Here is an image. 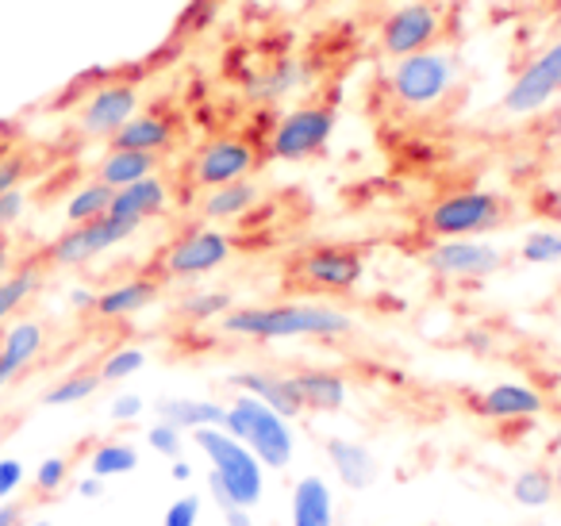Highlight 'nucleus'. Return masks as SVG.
Returning <instances> with one entry per match:
<instances>
[{
    "label": "nucleus",
    "mask_w": 561,
    "mask_h": 526,
    "mask_svg": "<svg viewBox=\"0 0 561 526\" xmlns=\"http://www.w3.org/2000/svg\"><path fill=\"white\" fill-rule=\"evenodd\" d=\"M227 339L250 342H285V339H343L354 331V319L335 304L316 300H280V304H247L231 308L219 319Z\"/></svg>",
    "instance_id": "nucleus-1"
},
{
    "label": "nucleus",
    "mask_w": 561,
    "mask_h": 526,
    "mask_svg": "<svg viewBox=\"0 0 561 526\" xmlns=\"http://www.w3.org/2000/svg\"><path fill=\"white\" fill-rule=\"evenodd\" d=\"M224 431L231 438H239L257 461L265 465V472L289 469L293 457H297V431H293V419L277 415L270 403L254 400V396H239L227 403Z\"/></svg>",
    "instance_id": "nucleus-2"
},
{
    "label": "nucleus",
    "mask_w": 561,
    "mask_h": 526,
    "mask_svg": "<svg viewBox=\"0 0 561 526\" xmlns=\"http://www.w3.org/2000/svg\"><path fill=\"white\" fill-rule=\"evenodd\" d=\"M193 446L211 465V477L227 488L231 507H257L265 495V465L242 446L239 438L224 431V426H201L193 431Z\"/></svg>",
    "instance_id": "nucleus-3"
},
{
    "label": "nucleus",
    "mask_w": 561,
    "mask_h": 526,
    "mask_svg": "<svg viewBox=\"0 0 561 526\" xmlns=\"http://www.w3.org/2000/svg\"><path fill=\"white\" fill-rule=\"evenodd\" d=\"M512 216V204L500 193L489 188H461L443 201L431 204L427 211V231L435 239H481V235L496 231Z\"/></svg>",
    "instance_id": "nucleus-4"
},
{
    "label": "nucleus",
    "mask_w": 561,
    "mask_h": 526,
    "mask_svg": "<svg viewBox=\"0 0 561 526\" xmlns=\"http://www.w3.org/2000/svg\"><path fill=\"white\" fill-rule=\"evenodd\" d=\"M458 81V58L450 50H420V55H408L392 66L389 73V93L397 96L404 108H431L438 104Z\"/></svg>",
    "instance_id": "nucleus-5"
},
{
    "label": "nucleus",
    "mask_w": 561,
    "mask_h": 526,
    "mask_svg": "<svg viewBox=\"0 0 561 526\" xmlns=\"http://www.w3.org/2000/svg\"><path fill=\"white\" fill-rule=\"evenodd\" d=\"M234 254V242L219 227H188L185 235L170 242L158 258V277L165 281H201L208 273L224 270Z\"/></svg>",
    "instance_id": "nucleus-6"
},
{
    "label": "nucleus",
    "mask_w": 561,
    "mask_h": 526,
    "mask_svg": "<svg viewBox=\"0 0 561 526\" xmlns=\"http://www.w3.org/2000/svg\"><path fill=\"white\" fill-rule=\"evenodd\" d=\"M339 127V116L331 104H300L285 112L270 135V158L273 162H308L323 155Z\"/></svg>",
    "instance_id": "nucleus-7"
},
{
    "label": "nucleus",
    "mask_w": 561,
    "mask_h": 526,
    "mask_svg": "<svg viewBox=\"0 0 561 526\" xmlns=\"http://www.w3.org/2000/svg\"><path fill=\"white\" fill-rule=\"evenodd\" d=\"M135 231H139V224H127V219H116V216L93 219V224L66 227V231L47 247L43 262L58 265V270H78V265H89L93 258L116 250L119 242H127Z\"/></svg>",
    "instance_id": "nucleus-8"
},
{
    "label": "nucleus",
    "mask_w": 561,
    "mask_h": 526,
    "mask_svg": "<svg viewBox=\"0 0 561 526\" xmlns=\"http://www.w3.org/2000/svg\"><path fill=\"white\" fill-rule=\"evenodd\" d=\"M558 96H561V35L542 50V55H535L519 73H515V81L504 89L500 108H504L507 116L523 119V116L542 112L546 104L558 101Z\"/></svg>",
    "instance_id": "nucleus-9"
},
{
    "label": "nucleus",
    "mask_w": 561,
    "mask_h": 526,
    "mask_svg": "<svg viewBox=\"0 0 561 526\" xmlns=\"http://www.w3.org/2000/svg\"><path fill=\"white\" fill-rule=\"evenodd\" d=\"M297 277L316 293H354L366 281V254L343 242H323L300 254Z\"/></svg>",
    "instance_id": "nucleus-10"
},
{
    "label": "nucleus",
    "mask_w": 561,
    "mask_h": 526,
    "mask_svg": "<svg viewBox=\"0 0 561 526\" xmlns=\"http://www.w3.org/2000/svg\"><path fill=\"white\" fill-rule=\"evenodd\" d=\"M254 165H257V150L250 147L247 139L224 135V139H211L196 150L193 162H188V181L208 193V188H219V185H231V181L250 178Z\"/></svg>",
    "instance_id": "nucleus-11"
},
{
    "label": "nucleus",
    "mask_w": 561,
    "mask_h": 526,
    "mask_svg": "<svg viewBox=\"0 0 561 526\" xmlns=\"http://www.w3.org/2000/svg\"><path fill=\"white\" fill-rule=\"evenodd\" d=\"M443 35V16L431 0H412V4H400L392 16H385L381 24V50L389 58H408L431 50L435 39Z\"/></svg>",
    "instance_id": "nucleus-12"
},
{
    "label": "nucleus",
    "mask_w": 561,
    "mask_h": 526,
    "mask_svg": "<svg viewBox=\"0 0 561 526\" xmlns=\"http://www.w3.org/2000/svg\"><path fill=\"white\" fill-rule=\"evenodd\" d=\"M427 270L446 281H484L504 270V250L484 239H438L427 250Z\"/></svg>",
    "instance_id": "nucleus-13"
},
{
    "label": "nucleus",
    "mask_w": 561,
    "mask_h": 526,
    "mask_svg": "<svg viewBox=\"0 0 561 526\" xmlns=\"http://www.w3.org/2000/svg\"><path fill=\"white\" fill-rule=\"evenodd\" d=\"M135 112H139V89H135L131 81H104V85L93 89V96L81 104L78 127L89 139H112Z\"/></svg>",
    "instance_id": "nucleus-14"
},
{
    "label": "nucleus",
    "mask_w": 561,
    "mask_h": 526,
    "mask_svg": "<svg viewBox=\"0 0 561 526\" xmlns=\"http://www.w3.org/2000/svg\"><path fill=\"white\" fill-rule=\"evenodd\" d=\"M473 411L492 423H523V419H538L546 411V396L538 388L523 385V380H500V385L484 388L473 400Z\"/></svg>",
    "instance_id": "nucleus-15"
},
{
    "label": "nucleus",
    "mask_w": 561,
    "mask_h": 526,
    "mask_svg": "<svg viewBox=\"0 0 561 526\" xmlns=\"http://www.w3.org/2000/svg\"><path fill=\"white\" fill-rule=\"evenodd\" d=\"M323 454H328V465L335 469L339 484H346L351 492H366L369 484H377L381 477V465H377V454L358 438H346V434H331L323 442Z\"/></svg>",
    "instance_id": "nucleus-16"
},
{
    "label": "nucleus",
    "mask_w": 561,
    "mask_h": 526,
    "mask_svg": "<svg viewBox=\"0 0 561 526\" xmlns=\"http://www.w3.org/2000/svg\"><path fill=\"white\" fill-rule=\"evenodd\" d=\"M227 385L234 388L239 396H254V400L270 403L277 415L285 419H297L305 415V408H300V396L297 388H293L289 373H270V369H239L227 377Z\"/></svg>",
    "instance_id": "nucleus-17"
},
{
    "label": "nucleus",
    "mask_w": 561,
    "mask_h": 526,
    "mask_svg": "<svg viewBox=\"0 0 561 526\" xmlns=\"http://www.w3.org/2000/svg\"><path fill=\"white\" fill-rule=\"evenodd\" d=\"M165 211H170V185H165L158 173H150V178L135 181V185L116 188L108 216L142 227L147 219H158V216H165Z\"/></svg>",
    "instance_id": "nucleus-18"
},
{
    "label": "nucleus",
    "mask_w": 561,
    "mask_h": 526,
    "mask_svg": "<svg viewBox=\"0 0 561 526\" xmlns=\"http://www.w3.org/2000/svg\"><path fill=\"white\" fill-rule=\"evenodd\" d=\"M43 346H47V331L35 319H20L4 331V339H0V392L43 354Z\"/></svg>",
    "instance_id": "nucleus-19"
},
{
    "label": "nucleus",
    "mask_w": 561,
    "mask_h": 526,
    "mask_svg": "<svg viewBox=\"0 0 561 526\" xmlns=\"http://www.w3.org/2000/svg\"><path fill=\"white\" fill-rule=\"evenodd\" d=\"M293 388L300 396V408L305 411H320V415H335L346 408L351 400V385H346L343 373L335 369H297L289 373Z\"/></svg>",
    "instance_id": "nucleus-20"
},
{
    "label": "nucleus",
    "mask_w": 561,
    "mask_h": 526,
    "mask_svg": "<svg viewBox=\"0 0 561 526\" xmlns=\"http://www.w3.org/2000/svg\"><path fill=\"white\" fill-rule=\"evenodd\" d=\"M289 526H335V492L320 472L297 477L289 492Z\"/></svg>",
    "instance_id": "nucleus-21"
},
{
    "label": "nucleus",
    "mask_w": 561,
    "mask_h": 526,
    "mask_svg": "<svg viewBox=\"0 0 561 526\" xmlns=\"http://www.w3.org/2000/svg\"><path fill=\"white\" fill-rule=\"evenodd\" d=\"M158 296H162V281L142 273V277H127L119 285H108L104 293H96L93 311L101 319H131L139 311H147Z\"/></svg>",
    "instance_id": "nucleus-22"
},
{
    "label": "nucleus",
    "mask_w": 561,
    "mask_h": 526,
    "mask_svg": "<svg viewBox=\"0 0 561 526\" xmlns=\"http://www.w3.org/2000/svg\"><path fill=\"white\" fill-rule=\"evenodd\" d=\"M308 85H312V70H308L305 58H277L270 70L254 73V78L247 81V93H250V101H257V104H277Z\"/></svg>",
    "instance_id": "nucleus-23"
},
{
    "label": "nucleus",
    "mask_w": 561,
    "mask_h": 526,
    "mask_svg": "<svg viewBox=\"0 0 561 526\" xmlns=\"http://www.w3.org/2000/svg\"><path fill=\"white\" fill-rule=\"evenodd\" d=\"M178 132H173V119L162 112H135L124 127L108 139V147L116 150H142V155H165L173 147Z\"/></svg>",
    "instance_id": "nucleus-24"
},
{
    "label": "nucleus",
    "mask_w": 561,
    "mask_h": 526,
    "mask_svg": "<svg viewBox=\"0 0 561 526\" xmlns=\"http://www.w3.org/2000/svg\"><path fill=\"white\" fill-rule=\"evenodd\" d=\"M158 419L178 431L193 434L201 426H224V415H227V403H216V400H196V396H165L158 400Z\"/></svg>",
    "instance_id": "nucleus-25"
},
{
    "label": "nucleus",
    "mask_w": 561,
    "mask_h": 526,
    "mask_svg": "<svg viewBox=\"0 0 561 526\" xmlns=\"http://www.w3.org/2000/svg\"><path fill=\"white\" fill-rule=\"evenodd\" d=\"M257 196L262 193H257V185L250 178L208 188V196H204V204H201V216L208 219V224H231V219H242L250 208H254Z\"/></svg>",
    "instance_id": "nucleus-26"
},
{
    "label": "nucleus",
    "mask_w": 561,
    "mask_h": 526,
    "mask_svg": "<svg viewBox=\"0 0 561 526\" xmlns=\"http://www.w3.org/2000/svg\"><path fill=\"white\" fill-rule=\"evenodd\" d=\"M158 173V155H142V150H116L108 147V155L96 165V181H104L108 188H124L135 181Z\"/></svg>",
    "instance_id": "nucleus-27"
},
{
    "label": "nucleus",
    "mask_w": 561,
    "mask_h": 526,
    "mask_svg": "<svg viewBox=\"0 0 561 526\" xmlns=\"http://www.w3.org/2000/svg\"><path fill=\"white\" fill-rule=\"evenodd\" d=\"M85 469L101 480H112V477H127V472L139 469V449L124 438H108V442H96L89 449V461Z\"/></svg>",
    "instance_id": "nucleus-28"
},
{
    "label": "nucleus",
    "mask_w": 561,
    "mask_h": 526,
    "mask_svg": "<svg viewBox=\"0 0 561 526\" xmlns=\"http://www.w3.org/2000/svg\"><path fill=\"white\" fill-rule=\"evenodd\" d=\"M43 288V262H27L0 281V323H9L27 300Z\"/></svg>",
    "instance_id": "nucleus-29"
},
{
    "label": "nucleus",
    "mask_w": 561,
    "mask_h": 526,
    "mask_svg": "<svg viewBox=\"0 0 561 526\" xmlns=\"http://www.w3.org/2000/svg\"><path fill=\"white\" fill-rule=\"evenodd\" d=\"M512 500L527 511H542L558 500V484H553V472L546 465H530V469H519L512 477Z\"/></svg>",
    "instance_id": "nucleus-30"
},
{
    "label": "nucleus",
    "mask_w": 561,
    "mask_h": 526,
    "mask_svg": "<svg viewBox=\"0 0 561 526\" xmlns=\"http://www.w3.org/2000/svg\"><path fill=\"white\" fill-rule=\"evenodd\" d=\"M112 196H116V188H108L104 181H85V185L78 188V193L66 201V219H70V227L78 224H93V219H104L112 208Z\"/></svg>",
    "instance_id": "nucleus-31"
},
{
    "label": "nucleus",
    "mask_w": 561,
    "mask_h": 526,
    "mask_svg": "<svg viewBox=\"0 0 561 526\" xmlns=\"http://www.w3.org/2000/svg\"><path fill=\"white\" fill-rule=\"evenodd\" d=\"M231 293H224V288H201V293H188L178 300V316L185 319V323H211V319H224L227 311H231Z\"/></svg>",
    "instance_id": "nucleus-32"
},
{
    "label": "nucleus",
    "mask_w": 561,
    "mask_h": 526,
    "mask_svg": "<svg viewBox=\"0 0 561 526\" xmlns=\"http://www.w3.org/2000/svg\"><path fill=\"white\" fill-rule=\"evenodd\" d=\"M101 373L96 369H78L70 373V377H62L55 388H47L43 392V403L47 408H73V403H85L89 396H96V388H101Z\"/></svg>",
    "instance_id": "nucleus-33"
},
{
    "label": "nucleus",
    "mask_w": 561,
    "mask_h": 526,
    "mask_svg": "<svg viewBox=\"0 0 561 526\" xmlns=\"http://www.w3.org/2000/svg\"><path fill=\"white\" fill-rule=\"evenodd\" d=\"M519 258L527 265H553L561 262V227H538L519 242Z\"/></svg>",
    "instance_id": "nucleus-34"
},
{
    "label": "nucleus",
    "mask_w": 561,
    "mask_h": 526,
    "mask_svg": "<svg viewBox=\"0 0 561 526\" xmlns=\"http://www.w3.org/2000/svg\"><path fill=\"white\" fill-rule=\"evenodd\" d=\"M142 365H147V350H139V346H119V350H112V354L104 357L101 365H96V373H101L104 385H116V380L135 377V373H139Z\"/></svg>",
    "instance_id": "nucleus-35"
},
{
    "label": "nucleus",
    "mask_w": 561,
    "mask_h": 526,
    "mask_svg": "<svg viewBox=\"0 0 561 526\" xmlns=\"http://www.w3.org/2000/svg\"><path fill=\"white\" fill-rule=\"evenodd\" d=\"M32 484L39 495H58L66 484H70V461H66V457H47V461L35 469Z\"/></svg>",
    "instance_id": "nucleus-36"
},
{
    "label": "nucleus",
    "mask_w": 561,
    "mask_h": 526,
    "mask_svg": "<svg viewBox=\"0 0 561 526\" xmlns=\"http://www.w3.org/2000/svg\"><path fill=\"white\" fill-rule=\"evenodd\" d=\"M147 446L154 449V454L178 461V457L185 454V431H178V426H170V423H162V419H158V423L147 431Z\"/></svg>",
    "instance_id": "nucleus-37"
},
{
    "label": "nucleus",
    "mask_w": 561,
    "mask_h": 526,
    "mask_svg": "<svg viewBox=\"0 0 561 526\" xmlns=\"http://www.w3.org/2000/svg\"><path fill=\"white\" fill-rule=\"evenodd\" d=\"M27 170H32L27 155H20V150H0V196L24 185Z\"/></svg>",
    "instance_id": "nucleus-38"
},
{
    "label": "nucleus",
    "mask_w": 561,
    "mask_h": 526,
    "mask_svg": "<svg viewBox=\"0 0 561 526\" xmlns=\"http://www.w3.org/2000/svg\"><path fill=\"white\" fill-rule=\"evenodd\" d=\"M201 523V495H181L165 507L162 526H196Z\"/></svg>",
    "instance_id": "nucleus-39"
},
{
    "label": "nucleus",
    "mask_w": 561,
    "mask_h": 526,
    "mask_svg": "<svg viewBox=\"0 0 561 526\" xmlns=\"http://www.w3.org/2000/svg\"><path fill=\"white\" fill-rule=\"evenodd\" d=\"M24 211H27V196H24V188H12V193L0 196V235L12 231V227H16L20 219H24Z\"/></svg>",
    "instance_id": "nucleus-40"
},
{
    "label": "nucleus",
    "mask_w": 561,
    "mask_h": 526,
    "mask_svg": "<svg viewBox=\"0 0 561 526\" xmlns=\"http://www.w3.org/2000/svg\"><path fill=\"white\" fill-rule=\"evenodd\" d=\"M142 411H147V403H142V396L124 392V396H116V400H112L108 415H112V423H135V419H139Z\"/></svg>",
    "instance_id": "nucleus-41"
},
{
    "label": "nucleus",
    "mask_w": 561,
    "mask_h": 526,
    "mask_svg": "<svg viewBox=\"0 0 561 526\" xmlns=\"http://www.w3.org/2000/svg\"><path fill=\"white\" fill-rule=\"evenodd\" d=\"M24 484V465L16 457H0V500H9Z\"/></svg>",
    "instance_id": "nucleus-42"
},
{
    "label": "nucleus",
    "mask_w": 561,
    "mask_h": 526,
    "mask_svg": "<svg viewBox=\"0 0 561 526\" xmlns=\"http://www.w3.org/2000/svg\"><path fill=\"white\" fill-rule=\"evenodd\" d=\"M93 304H96V293H93V288H85V285L70 288V308H73V311H93Z\"/></svg>",
    "instance_id": "nucleus-43"
},
{
    "label": "nucleus",
    "mask_w": 561,
    "mask_h": 526,
    "mask_svg": "<svg viewBox=\"0 0 561 526\" xmlns=\"http://www.w3.org/2000/svg\"><path fill=\"white\" fill-rule=\"evenodd\" d=\"M224 523L227 526H257L254 515H250V507H224Z\"/></svg>",
    "instance_id": "nucleus-44"
},
{
    "label": "nucleus",
    "mask_w": 561,
    "mask_h": 526,
    "mask_svg": "<svg viewBox=\"0 0 561 526\" xmlns=\"http://www.w3.org/2000/svg\"><path fill=\"white\" fill-rule=\"evenodd\" d=\"M24 523V507L20 503H0V526H20Z\"/></svg>",
    "instance_id": "nucleus-45"
},
{
    "label": "nucleus",
    "mask_w": 561,
    "mask_h": 526,
    "mask_svg": "<svg viewBox=\"0 0 561 526\" xmlns=\"http://www.w3.org/2000/svg\"><path fill=\"white\" fill-rule=\"evenodd\" d=\"M78 492L85 495V500H93V495H101V492H104V480L89 472V477H81V480H78Z\"/></svg>",
    "instance_id": "nucleus-46"
},
{
    "label": "nucleus",
    "mask_w": 561,
    "mask_h": 526,
    "mask_svg": "<svg viewBox=\"0 0 561 526\" xmlns=\"http://www.w3.org/2000/svg\"><path fill=\"white\" fill-rule=\"evenodd\" d=\"M170 477L178 480V484H188V480H193V465H188L185 457H178V461H173V469H170Z\"/></svg>",
    "instance_id": "nucleus-47"
},
{
    "label": "nucleus",
    "mask_w": 561,
    "mask_h": 526,
    "mask_svg": "<svg viewBox=\"0 0 561 526\" xmlns=\"http://www.w3.org/2000/svg\"><path fill=\"white\" fill-rule=\"evenodd\" d=\"M9 273H12V250H9V242L0 239V281L9 277Z\"/></svg>",
    "instance_id": "nucleus-48"
},
{
    "label": "nucleus",
    "mask_w": 561,
    "mask_h": 526,
    "mask_svg": "<svg viewBox=\"0 0 561 526\" xmlns=\"http://www.w3.org/2000/svg\"><path fill=\"white\" fill-rule=\"evenodd\" d=\"M466 342H469L473 350H489V346H492V339H489L484 331H469V334H466Z\"/></svg>",
    "instance_id": "nucleus-49"
},
{
    "label": "nucleus",
    "mask_w": 561,
    "mask_h": 526,
    "mask_svg": "<svg viewBox=\"0 0 561 526\" xmlns=\"http://www.w3.org/2000/svg\"><path fill=\"white\" fill-rule=\"evenodd\" d=\"M550 472H553V484H558V495H561V454H558V457H553Z\"/></svg>",
    "instance_id": "nucleus-50"
},
{
    "label": "nucleus",
    "mask_w": 561,
    "mask_h": 526,
    "mask_svg": "<svg viewBox=\"0 0 561 526\" xmlns=\"http://www.w3.org/2000/svg\"><path fill=\"white\" fill-rule=\"evenodd\" d=\"M550 132L561 139V104H558V108H553V116H550Z\"/></svg>",
    "instance_id": "nucleus-51"
},
{
    "label": "nucleus",
    "mask_w": 561,
    "mask_h": 526,
    "mask_svg": "<svg viewBox=\"0 0 561 526\" xmlns=\"http://www.w3.org/2000/svg\"><path fill=\"white\" fill-rule=\"evenodd\" d=\"M550 449H553V454H561V423H558V426H553V438H550Z\"/></svg>",
    "instance_id": "nucleus-52"
},
{
    "label": "nucleus",
    "mask_w": 561,
    "mask_h": 526,
    "mask_svg": "<svg viewBox=\"0 0 561 526\" xmlns=\"http://www.w3.org/2000/svg\"><path fill=\"white\" fill-rule=\"evenodd\" d=\"M20 526H24V523H20ZM27 526H50V523H47V518H39V523H27Z\"/></svg>",
    "instance_id": "nucleus-53"
},
{
    "label": "nucleus",
    "mask_w": 561,
    "mask_h": 526,
    "mask_svg": "<svg viewBox=\"0 0 561 526\" xmlns=\"http://www.w3.org/2000/svg\"><path fill=\"white\" fill-rule=\"evenodd\" d=\"M530 526H553V523H530Z\"/></svg>",
    "instance_id": "nucleus-54"
}]
</instances>
